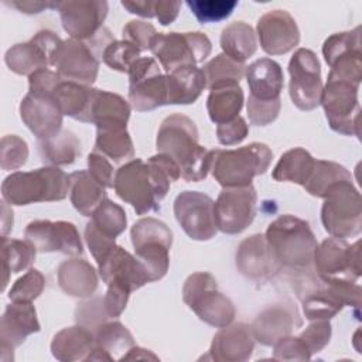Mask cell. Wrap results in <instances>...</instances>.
Masks as SVG:
<instances>
[{"instance_id":"45","label":"cell","mask_w":362,"mask_h":362,"mask_svg":"<svg viewBox=\"0 0 362 362\" xmlns=\"http://www.w3.org/2000/svg\"><path fill=\"white\" fill-rule=\"evenodd\" d=\"M352 51H361V27H355L351 31L335 33L329 35L322 45V55L328 65Z\"/></svg>"},{"instance_id":"58","label":"cell","mask_w":362,"mask_h":362,"mask_svg":"<svg viewBox=\"0 0 362 362\" xmlns=\"http://www.w3.org/2000/svg\"><path fill=\"white\" fill-rule=\"evenodd\" d=\"M59 1H33V0H16L11 1L10 6L17 8L24 14H38L44 8H57Z\"/></svg>"},{"instance_id":"11","label":"cell","mask_w":362,"mask_h":362,"mask_svg":"<svg viewBox=\"0 0 362 362\" xmlns=\"http://www.w3.org/2000/svg\"><path fill=\"white\" fill-rule=\"evenodd\" d=\"M361 240L349 245L345 239L328 238L317 246L314 269L324 283L358 281L361 277Z\"/></svg>"},{"instance_id":"14","label":"cell","mask_w":362,"mask_h":362,"mask_svg":"<svg viewBox=\"0 0 362 362\" xmlns=\"http://www.w3.org/2000/svg\"><path fill=\"white\" fill-rule=\"evenodd\" d=\"M257 194L255 187L223 188L215 202V222L218 230L226 235L243 232L256 216Z\"/></svg>"},{"instance_id":"2","label":"cell","mask_w":362,"mask_h":362,"mask_svg":"<svg viewBox=\"0 0 362 362\" xmlns=\"http://www.w3.org/2000/svg\"><path fill=\"white\" fill-rule=\"evenodd\" d=\"M156 146L158 153L170 156L178 164L181 177L188 182L202 181L211 171L215 150L199 144L198 129L185 115L174 113L161 122Z\"/></svg>"},{"instance_id":"31","label":"cell","mask_w":362,"mask_h":362,"mask_svg":"<svg viewBox=\"0 0 362 362\" xmlns=\"http://www.w3.org/2000/svg\"><path fill=\"white\" fill-rule=\"evenodd\" d=\"M95 89L89 85L71 82L62 79L55 90L54 98L64 116H69L83 123H92V105Z\"/></svg>"},{"instance_id":"3","label":"cell","mask_w":362,"mask_h":362,"mask_svg":"<svg viewBox=\"0 0 362 362\" xmlns=\"http://www.w3.org/2000/svg\"><path fill=\"white\" fill-rule=\"evenodd\" d=\"M264 238L279 267L310 272L318 243L307 221L281 215L267 226Z\"/></svg>"},{"instance_id":"33","label":"cell","mask_w":362,"mask_h":362,"mask_svg":"<svg viewBox=\"0 0 362 362\" xmlns=\"http://www.w3.org/2000/svg\"><path fill=\"white\" fill-rule=\"evenodd\" d=\"M102 187L89 171L79 170L69 174V198L74 208L83 216H90L106 198Z\"/></svg>"},{"instance_id":"50","label":"cell","mask_w":362,"mask_h":362,"mask_svg":"<svg viewBox=\"0 0 362 362\" xmlns=\"http://www.w3.org/2000/svg\"><path fill=\"white\" fill-rule=\"evenodd\" d=\"M75 318L78 324L95 331L100 324L109 320L103 307V297H96L79 304L75 311Z\"/></svg>"},{"instance_id":"6","label":"cell","mask_w":362,"mask_h":362,"mask_svg":"<svg viewBox=\"0 0 362 362\" xmlns=\"http://www.w3.org/2000/svg\"><path fill=\"white\" fill-rule=\"evenodd\" d=\"M324 229L334 238L346 239L358 236L362 230V201L352 180L332 184L321 208Z\"/></svg>"},{"instance_id":"21","label":"cell","mask_w":362,"mask_h":362,"mask_svg":"<svg viewBox=\"0 0 362 362\" xmlns=\"http://www.w3.org/2000/svg\"><path fill=\"white\" fill-rule=\"evenodd\" d=\"M256 30L260 47L269 55L287 54L300 42L298 25L286 10H272L263 14Z\"/></svg>"},{"instance_id":"56","label":"cell","mask_w":362,"mask_h":362,"mask_svg":"<svg viewBox=\"0 0 362 362\" xmlns=\"http://www.w3.org/2000/svg\"><path fill=\"white\" fill-rule=\"evenodd\" d=\"M130 293L132 291L122 284H117V283L107 284V291L103 297V307L109 318H117L123 313Z\"/></svg>"},{"instance_id":"36","label":"cell","mask_w":362,"mask_h":362,"mask_svg":"<svg viewBox=\"0 0 362 362\" xmlns=\"http://www.w3.org/2000/svg\"><path fill=\"white\" fill-rule=\"evenodd\" d=\"M221 47L225 55L245 64V61L257 49L256 33L245 21L230 23L222 30Z\"/></svg>"},{"instance_id":"16","label":"cell","mask_w":362,"mask_h":362,"mask_svg":"<svg viewBox=\"0 0 362 362\" xmlns=\"http://www.w3.org/2000/svg\"><path fill=\"white\" fill-rule=\"evenodd\" d=\"M62 40L51 30L38 31L30 41L20 42L7 49L4 62L17 75H33L34 72L52 66V61Z\"/></svg>"},{"instance_id":"5","label":"cell","mask_w":362,"mask_h":362,"mask_svg":"<svg viewBox=\"0 0 362 362\" xmlns=\"http://www.w3.org/2000/svg\"><path fill=\"white\" fill-rule=\"evenodd\" d=\"M273 160L270 147L253 141L233 150H215L211 173L223 188L250 185L256 175L269 170Z\"/></svg>"},{"instance_id":"12","label":"cell","mask_w":362,"mask_h":362,"mask_svg":"<svg viewBox=\"0 0 362 362\" xmlns=\"http://www.w3.org/2000/svg\"><path fill=\"white\" fill-rule=\"evenodd\" d=\"M288 93L300 110H313L320 105L322 93L321 66L314 51L298 48L288 62Z\"/></svg>"},{"instance_id":"54","label":"cell","mask_w":362,"mask_h":362,"mask_svg":"<svg viewBox=\"0 0 362 362\" xmlns=\"http://www.w3.org/2000/svg\"><path fill=\"white\" fill-rule=\"evenodd\" d=\"M249 133V126L242 116L216 126V137L222 146H233L242 143Z\"/></svg>"},{"instance_id":"19","label":"cell","mask_w":362,"mask_h":362,"mask_svg":"<svg viewBox=\"0 0 362 362\" xmlns=\"http://www.w3.org/2000/svg\"><path fill=\"white\" fill-rule=\"evenodd\" d=\"M52 66L62 79L90 86L98 78L99 58L88 42L69 38L62 41Z\"/></svg>"},{"instance_id":"18","label":"cell","mask_w":362,"mask_h":362,"mask_svg":"<svg viewBox=\"0 0 362 362\" xmlns=\"http://www.w3.org/2000/svg\"><path fill=\"white\" fill-rule=\"evenodd\" d=\"M57 10L71 38L86 41L103 28L109 6L105 0H68L59 1Z\"/></svg>"},{"instance_id":"34","label":"cell","mask_w":362,"mask_h":362,"mask_svg":"<svg viewBox=\"0 0 362 362\" xmlns=\"http://www.w3.org/2000/svg\"><path fill=\"white\" fill-rule=\"evenodd\" d=\"M92 123L99 127L126 126L130 117V105L117 93L95 89L92 105Z\"/></svg>"},{"instance_id":"23","label":"cell","mask_w":362,"mask_h":362,"mask_svg":"<svg viewBox=\"0 0 362 362\" xmlns=\"http://www.w3.org/2000/svg\"><path fill=\"white\" fill-rule=\"evenodd\" d=\"M40 331L35 308L31 303H13L8 304L0 321V349L1 361L6 362V354L20 346L25 338Z\"/></svg>"},{"instance_id":"8","label":"cell","mask_w":362,"mask_h":362,"mask_svg":"<svg viewBox=\"0 0 362 362\" xmlns=\"http://www.w3.org/2000/svg\"><path fill=\"white\" fill-rule=\"evenodd\" d=\"M132 245L136 257L144 264L150 280L163 279L170 266V249L173 245V232L161 221L147 216L139 219L130 229Z\"/></svg>"},{"instance_id":"60","label":"cell","mask_w":362,"mask_h":362,"mask_svg":"<svg viewBox=\"0 0 362 362\" xmlns=\"http://www.w3.org/2000/svg\"><path fill=\"white\" fill-rule=\"evenodd\" d=\"M129 359H158L154 354H151L148 349H143L139 346H132L126 355L122 356L120 361H129Z\"/></svg>"},{"instance_id":"20","label":"cell","mask_w":362,"mask_h":362,"mask_svg":"<svg viewBox=\"0 0 362 362\" xmlns=\"http://www.w3.org/2000/svg\"><path fill=\"white\" fill-rule=\"evenodd\" d=\"M20 117L38 140H44L61 132L64 115L54 93L28 90L20 103Z\"/></svg>"},{"instance_id":"57","label":"cell","mask_w":362,"mask_h":362,"mask_svg":"<svg viewBox=\"0 0 362 362\" xmlns=\"http://www.w3.org/2000/svg\"><path fill=\"white\" fill-rule=\"evenodd\" d=\"M180 1H154V17L161 25H168L175 21L180 13Z\"/></svg>"},{"instance_id":"7","label":"cell","mask_w":362,"mask_h":362,"mask_svg":"<svg viewBox=\"0 0 362 362\" xmlns=\"http://www.w3.org/2000/svg\"><path fill=\"white\" fill-rule=\"evenodd\" d=\"M182 300L201 321L215 328L229 325L236 314L230 298L218 291L215 277L206 272H197L187 277Z\"/></svg>"},{"instance_id":"43","label":"cell","mask_w":362,"mask_h":362,"mask_svg":"<svg viewBox=\"0 0 362 362\" xmlns=\"http://www.w3.org/2000/svg\"><path fill=\"white\" fill-rule=\"evenodd\" d=\"M202 71L206 79V88L212 89L218 85L239 83L245 76L246 65L229 58L225 54H218L204 65Z\"/></svg>"},{"instance_id":"15","label":"cell","mask_w":362,"mask_h":362,"mask_svg":"<svg viewBox=\"0 0 362 362\" xmlns=\"http://www.w3.org/2000/svg\"><path fill=\"white\" fill-rule=\"evenodd\" d=\"M174 215L182 230L194 240H209L218 232L215 202L198 191H184L174 201Z\"/></svg>"},{"instance_id":"46","label":"cell","mask_w":362,"mask_h":362,"mask_svg":"<svg viewBox=\"0 0 362 362\" xmlns=\"http://www.w3.org/2000/svg\"><path fill=\"white\" fill-rule=\"evenodd\" d=\"M45 277L34 267L28 269L20 279L14 281L8 291V300L13 303H31L42 293Z\"/></svg>"},{"instance_id":"40","label":"cell","mask_w":362,"mask_h":362,"mask_svg":"<svg viewBox=\"0 0 362 362\" xmlns=\"http://www.w3.org/2000/svg\"><path fill=\"white\" fill-rule=\"evenodd\" d=\"M37 249L27 239H10L3 236V286L1 290L6 288L8 283V276L11 273H20L28 269L35 260Z\"/></svg>"},{"instance_id":"4","label":"cell","mask_w":362,"mask_h":362,"mask_svg":"<svg viewBox=\"0 0 362 362\" xmlns=\"http://www.w3.org/2000/svg\"><path fill=\"white\" fill-rule=\"evenodd\" d=\"M69 192V175L52 165L33 171H16L1 184V197L10 205L62 201Z\"/></svg>"},{"instance_id":"53","label":"cell","mask_w":362,"mask_h":362,"mask_svg":"<svg viewBox=\"0 0 362 362\" xmlns=\"http://www.w3.org/2000/svg\"><path fill=\"white\" fill-rule=\"evenodd\" d=\"M280 107H281V99L274 102H257L255 99L247 98V103H246L249 120L252 124H256V126H266L273 123L280 113Z\"/></svg>"},{"instance_id":"27","label":"cell","mask_w":362,"mask_h":362,"mask_svg":"<svg viewBox=\"0 0 362 362\" xmlns=\"http://www.w3.org/2000/svg\"><path fill=\"white\" fill-rule=\"evenodd\" d=\"M245 76L249 85V98L257 102H274L280 99L284 85L283 69L270 58H260L246 66Z\"/></svg>"},{"instance_id":"25","label":"cell","mask_w":362,"mask_h":362,"mask_svg":"<svg viewBox=\"0 0 362 362\" xmlns=\"http://www.w3.org/2000/svg\"><path fill=\"white\" fill-rule=\"evenodd\" d=\"M236 267L247 279L260 281L279 272L264 235L255 233L240 242L236 250Z\"/></svg>"},{"instance_id":"44","label":"cell","mask_w":362,"mask_h":362,"mask_svg":"<svg viewBox=\"0 0 362 362\" xmlns=\"http://www.w3.org/2000/svg\"><path fill=\"white\" fill-rule=\"evenodd\" d=\"M185 4L189 7L195 18L205 23H219L228 18L235 7L238 6L236 0H187Z\"/></svg>"},{"instance_id":"26","label":"cell","mask_w":362,"mask_h":362,"mask_svg":"<svg viewBox=\"0 0 362 362\" xmlns=\"http://www.w3.org/2000/svg\"><path fill=\"white\" fill-rule=\"evenodd\" d=\"M255 337L250 325L245 322L229 324L221 328L212 339L209 352L205 358L225 362H243L252 356Z\"/></svg>"},{"instance_id":"28","label":"cell","mask_w":362,"mask_h":362,"mask_svg":"<svg viewBox=\"0 0 362 362\" xmlns=\"http://www.w3.org/2000/svg\"><path fill=\"white\" fill-rule=\"evenodd\" d=\"M95 334L92 329L78 324L57 332L51 342L52 356L62 362L86 361L95 349Z\"/></svg>"},{"instance_id":"22","label":"cell","mask_w":362,"mask_h":362,"mask_svg":"<svg viewBox=\"0 0 362 362\" xmlns=\"http://www.w3.org/2000/svg\"><path fill=\"white\" fill-rule=\"evenodd\" d=\"M98 267L99 274L106 284L117 283L130 291L151 283L144 264L119 245H115L107 256L100 263H98Z\"/></svg>"},{"instance_id":"24","label":"cell","mask_w":362,"mask_h":362,"mask_svg":"<svg viewBox=\"0 0 362 362\" xmlns=\"http://www.w3.org/2000/svg\"><path fill=\"white\" fill-rule=\"evenodd\" d=\"M298 325H301L298 313L293 304L287 303L263 310L253 320L250 328L257 342L264 346H272L279 339L288 337Z\"/></svg>"},{"instance_id":"52","label":"cell","mask_w":362,"mask_h":362,"mask_svg":"<svg viewBox=\"0 0 362 362\" xmlns=\"http://www.w3.org/2000/svg\"><path fill=\"white\" fill-rule=\"evenodd\" d=\"M273 346V359L276 361H308L313 356L298 337H284Z\"/></svg>"},{"instance_id":"17","label":"cell","mask_w":362,"mask_h":362,"mask_svg":"<svg viewBox=\"0 0 362 362\" xmlns=\"http://www.w3.org/2000/svg\"><path fill=\"white\" fill-rule=\"evenodd\" d=\"M24 236L33 243L37 252H61L68 256H79L83 253L79 232L72 222L37 219L25 226Z\"/></svg>"},{"instance_id":"38","label":"cell","mask_w":362,"mask_h":362,"mask_svg":"<svg viewBox=\"0 0 362 362\" xmlns=\"http://www.w3.org/2000/svg\"><path fill=\"white\" fill-rule=\"evenodd\" d=\"M95 151L109 157L115 163L134 158V147L126 126H109L96 129Z\"/></svg>"},{"instance_id":"29","label":"cell","mask_w":362,"mask_h":362,"mask_svg":"<svg viewBox=\"0 0 362 362\" xmlns=\"http://www.w3.org/2000/svg\"><path fill=\"white\" fill-rule=\"evenodd\" d=\"M167 105L194 103L206 88L204 71L195 65H184L165 75Z\"/></svg>"},{"instance_id":"9","label":"cell","mask_w":362,"mask_h":362,"mask_svg":"<svg viewBox=\"0 0 362 362\" xmlns=\"http://www.w3.org/2000/svg\"><path fill=\"white\" fill-rule=\"evenodd\" d=\"M211 49V40L201 31L157 33L150 44V51L167 72L204 62Z\"/></svg>"},{"instance_id":"10","label":"cell","mask_w":362,"mask_h":362,"mask_svg":"<svg viewBox=\"0 0 362 362\" xmlns=\"http://www.w3.org/2000/svg\"><path fill=\"white\" fill-rule=\"evenodd\" d=\"M359 85L348 81L327 79L322 86L320 105L325 112L329 127L344 136H361Z\"/></svg>"},{"instance_id":"41","label":"cell","mask_w":362,"mask_h":362,"mask_svg":"<svg viewBox=\"0 0 362 362\" xmlns=\"http://www.w3.org/2000/svg\"><path fill=\"white\" fill-rule=\"evenodd\" d=\"M352 180L351 173L341 164L327 160H315L313 173L304 184L305 191L318 198H324L327 189L339 181Z\"/></svg>"},{"instance_id":"37","label":"cell","mask_w":362,"mask_h":362,"mask_svg":"<svg viewBox=\"0 0 362 362\" xmlns=\"http://www.w3.org/2000/svg\"><path fill=\"white\" fill-rule=\"evenodd\" d=\"M38 151L47 165H68L81 156V141L72 132L64 130L54 137L38 140Z\"/></svg>"},{"instance_id":"13","label":"cell","mask_w":362,"mask_h":362,"mask_svg":"<svg viewBox=\"0 0 362 362\" xmlns=\"http://www.w3.org/2000/svg\"><path fill=\"white\" fill-rule=\"evenodd\" d=\"M129 102L137 112H150L167 105L165 75L151 57H140L129 69Z\"/></svg>"},{"instance_id":"49","label":"cell","mask_w":362,"mask_h":362,"mask_svg":"<svg viewBox=\"0 0 362 362\" xmlns=\"http://www.w3.org/2000/svg\"><path fill=\"white\" fill-rule=\"evenodd\" d=\"M331 324L329 320H314L311 324L298 335L308 352L313 355L322 351L331 339Z\"/></svg>"},{"instance_id":"42","label":"cell","mask_w":362,"mask_h":362,"mask_svg":"<svg viewBox=\"0 0 362 362\" xmlns=\"http://www.w3.org/2000/svg\"><path fill=\"white\" fill-rule=\"evenodd\" d=\"M89 223L105 238L116 239L122 232H124L127 225V218L124 209L116 202L105 198L102 204L90 215Z\"/></svg>"},{"instance_id":"47","label":"cell","mask_w":362,"mask_h":362,"mask_svg":"<svg viewBox=\"0 0 362 362\" xmlns=\"http://www.w3.org/2000/svg\"><path fill=\"white\" fill-rule=\"evenodd\" d=\"M140 52L134 44L126 40H115L103 51L102 61L115 71L129 72L132 64L140 58Z\"/></svg>"},{"instance_id":"30","label":"cell","mask_w":362,"mask_h":362,"mask_svg":"<svg viewBox=\"0 0 362 362\" xmlns=\"http://www.w3.org/2000/svg\"><path fill=\"white\" fill-rule=\"evenodd\" d=\"M58 284L61 290L78 298L90 297L98 288V274L95 267L85 259H69L58 267Z\"/></svg>"},{"instance_id":"55","label":"cell","mask_w":362,"mask_h":362,"mask_svg":"<svg viewBox=\"0 0 362 362\" xmlns=\"http://www.w3.org/2000/svg\"><path fill=\"white\" fill-rule=\"evenodd\" d=\"M88 171L105 188H113L115 171L107 157L93 151L88 156Z\"/></svg>"},{"instance_id":"51","label":"cell","mask_w":362,"mask_h":362,"mask_svg":"<svg viewBox=\"0 0 362 362\" xmlns=\"http://www.w3.org/2000/svg\"><path fill=\"white\" fill-rule=\"evenodd\" d=\"M123 40L134 44L140 51L150 49L151 40L157 34L153 24L143 20H132L129 21L123 30Z\"/></svg>"},{"instance_id":"32","label":"cell","mask_w":362,"mask_h":362,"mask_svg":"<svg viewBox=\"0 0 362 362\" xmlns=\"http://www.w3.org/2000/svg\"><path fill=\"white\" fill-rule=\"evenodd\" d=\"M243 90L239 83H225L209 89L206 110L209 119L218 126L239 116L243 107Z\"/></svg>"},{"instance_id":"1","label":"cell","mask_w":362,"mask_h":362,"mask_svg":"<svg viewBox=\"0 0 362 362\" xmlns=\"http://www.w3.org/2000/svg\"><path fill=\"white\" fill-rule=\"evenodd\" d=\"M181 177L178 164L167 154L158 153L144 163L132 158L115 173L116 195L130 204L137 215L160 211V202L170 189V182Z\"/></svg>"},{"instance_id":"35","label":"cell","mask_w":362,"mask_h":362,"mask_svg":"<svg viewBox=\"0 0 362 362\" xmlns=\"http://www.w3.org/2000/svg\"><path fill=\"white\" fill-rule=\"evenodd\" d=\"M315 158L303 147H294L281 154L276 167L273 168L272 177L279 182H294L301 187L310 178Z\"/></svg>"},{"instance_id":"59","label":"cell","mask_w":362,"mask_h":362,"mask_svg":"<svg viewBox=\"0 0 362 362\" xmlns=\"http://www.w3.org/2000/svg\"><path fill=\"white\" fill-rule=\"evenodd\" d=\"M122 6L132 14L146 18L154 17V1H122Z\"/></svg>"},{"instance_id":"48","label":"cell","mask_w":362,"mask_h":362,"mask_svg":"<svg viewBox=\"0 0 362 362\" xmlns=\"http://www.w3.org/2000/svg\"><path fill=\"white\" fill-rule=\"evenodd\" d=\"M0 158H1V168L6 171L17 170L23 167L28 158L27 143L16 134L4 136L0 144Z\"/></svg>"},{"instance_id":"39","label":"cell","mask_w":362,"mask_h":362,"mask_svg":"<svg viewBox=\"0 0 362 362\" xmlns=\"http://www.w3.org/2000/svg\"><path fill=\"white\" fill-rule=\"evenodd\" d=\"M95 342L99 349L106 352L113 361L122 359L127 351L134 346V339L130 331L119 321H106L95 331Z\"/></svg>"},{"instance_id":"61","label":"cell","mask_w":362,"mask_h":362,"mask_svg":"<svg viewBox=\"0 0 362 362\" xmlns=\"http://www.w3.org/2000/svg\"><path fill=\"white\" fill-rule=\"evenodd\" d=\"M13 228V211L11 208H8L7 202L3 201L1 202V233L3 236H6L8 233V230H11Z\"/></svg>"}]
</instances>
